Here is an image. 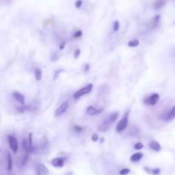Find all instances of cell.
Returning a JSON list of instances; mask_svg holds the SVG:
<instances>
[{
	"label": "cell",
	"instance_id": "11",
	"mask_svg": "<svg viewBox=\"0 0 175 175\" xmlns=\"http://www.w3.org/2000/svg\"><path fill=\"white\" fill-rule=\"evenodd\" d=\"M33 145L31 144L29 142V140L28 139H23L22 140V147H23V149H25V151L26 152H28V153H30L31 151H32V149H33Z\"/></svg>",
	"mask_w": 175,
	"mask_h": 175
},
{
	"label": "cell",
	"instance_id": "21",
	"mask_svg": "<svg viewBox=\"0 0 175 175\" xmlns=\"http://www.w3.org/2000/svg\"><path fill=\"white\" fill-rule=\"evenodd\" d=\"M145 170L147 172H149V174H158L160 173V169L159 168H155V169H148L145 167Z\"/></svg>",
	"mask_w": 175,
	"mask_h": 175
},
{
	"label": "cell",
	"instance_id": "23",
	"mask_svg": "<svg viewBox=\"0 0 175 175\" xmlns=\"http://www.w3.org/2000/svg\"><path fill=\"white\" fill-rule=\"evenodd\" d=\"M130 173V169H128V168H123V169H121L120 171V175H126L127 174H129Z\"/></svg>",
	"mask_w": 175,
	"mask_h": 175
},
{
	"label": "cell",
	"instance_id": "30",
	"mask_svg": "<svg viewBox=\"0 0 175 175\" xmlns=\"http://www.w3.org/2000/svg\"><path fill=\"white\" fill-rule=\"evenodd\" d=\"M89 68H90V65H86V68H85V70H86V71H88V69H89Z\"/></svg>",
	"mask_w": 175,
	"mask_h": 175
},
{
	"label": "cell",
	"instance_id": "16",
	"mask_svg": "<svg viewBox=\"0 0 175 175\" xmlns=\"http://www.w3.org/2000/svg\"><path fill=\"white\" fill-rule=\"evenodd\" d=\"M42 70L40 69V68H37L36 70H35V72H34V77H35V79H36V80L37 81H39V80H41V79H42Z\"/></svg>",
	"mask_w": 175,
	"mask_h": 175
},
{
	"label": "cell",
	"instance_id": "2",
	"mask_svg": "<svg viewBox=\"0 0 175 175\" xmlns=\"http://www.w3.org/2000/svg\"><path fill=\"white\" fill-rule=\"evenodd\" d=\"M92 87H93L92 84H89L87 86H86L85 87L78 90V91L73 94V98H74V99H79V98H81L82 96H85V95H86L88 93H90V92L91 91V90H92Z\"/></svg>",
	"mask_w": 175,
	"mask_h": 175
},
{
	"label": "cell",
	"instance_id": "9",
	"mask_svg": "<svg viewBox=\"0 0 175 175\" xmlns=\"http://www.w3.org/2000/svg\"><path fill=\"white\" fill-rule=\"evenodd\" d=\"M118 117H119V113L118 112H114L111 115H109V116L103 122H105L106 124H108V125L110 126V124H112L113 122H115L116 120Z\"/></svg>",
	"mask_w": 175,
	"mask_h": 175
},
{
	"label": "cell",
	"instance_id": "28",
	"mask_svg": "<svg viewBox=\"0 0 175 175\" xmlns=\"http://www.w3.org/2000/svg\"><path fill=\"white\" fill-rule=\"evenodd\" d=\"M82 32L81 31H77L75 33H74V35H73V37L74 38H80V37H81L82 36Z\"/></svg>",
	"mask_w": 175,
	"mask_h": 175
},
{
	"label": "cell",
	"instance_id": "18",
	"mask_svg": "<svg viewBox=\"0 0 175 175\" xmlns=\"http://www.w3.org/2000/svg\"><path fill=\"white\" fill-rule=\"evenodd\" d=\"M165 1L164 0H156L155 4H154V9L155 10H159L162 6H164Z\"/></svg>",
	"mask_w": 175,
	"mask_h": 175
},
{
	"label": "cell",
	"instance_id": "1",
	"mask_svg": "<svg viewBox=\"0 0 175 175\" xmlns=\"http://www.w3.org/2000/svg\"><path fill=\"white\" fill-rule=\"evenodd\" d=\"M129 113H130V111L129 110H127L126 113H125V115H124V116L123 118L117 123V126H116V131L117 132H121V131H123L127 127V126H128V118H129Z\"/></svg>",
	"mask_w": 175,
	"mask_h": 175
},
{
	"label": "cell",
	"instance_id": "24",
	"mask_svg": "<svg viewBox=\"0 0 175 175\" xmlns=\"http://www.w3.org/2000/svg\"><path fill=\"white\" fill-rule=\"evenodd\" d=\"M120 28V22L118 21H116L115 23H114V31L115 32H117Z\"/></svg>",
	"mask_w": 175,
	"mask_h": 175
},
{
	"label": "cell",
	"instance_id": "26",
	"mask_svg": "<svg viewBox=\"0 0 175 175\" xmlns=\"http://www.w3.org/2000/svg\"><path fill=\"white\" fill-rule=\"evenodd\" d=\"M82 3H83V1H82V0H78V1H76V3H75V7H76L77 9H79V8H80V7L82 6Z\"/></svg>",
	"mask_w": 175,
	"mask_h": 175
},
{
	"label": "cell",
	"instance_id": "17",
	"mask_svg": "<svg viewBox=\"0 0 175 175\" xmlns=\"http://www.w3.org/2000/svg\"><path fill=\"white\" fill-rule=\"evenodd\" d=\"M28 155H29V153L26 152V153L22 156V157L21 158V161H20L21 166H25V165L27 164L28 160Z\"/></svg>",
	"mask_w": 175,
	"mask_h": 175
},
{
	"label": "cell",
	"instance_id": "22",
	"mask_svg": "<svg viewBox=\"0 0 175 175\" xmlns=\"http://www.w3.org/2000/svg\"><path fill=\"white\" fill-rule=\"evenodd\" d=\"M133 148H134L135 149H142L144 148V145H143L142 143L138 142V143H137V144L134 145Z\"/></svg>",
	"mask_w": 175,
	"mask_h": 175
},
{
	"label": "cell",
	"instance_id": "3",
	"mask_svg": "<svg viewBox=\"0 0 175 175\" xmlns=\"http://www.w3.org/2000/svg\"><path fill=\"white\" fill-rule=\"evenodd\" d=\"M160 100V95L158 93H153L152 95L147 97L144 100V102L148 105H156Z\"/></svg>",
	"mask_w": 175,
	"mask_h": 175
},
{
	"label": "cell",
	"instance_id": "25",
	"mask_svg": "<svg viewBox=\"0 0 175 175\" xmlns=\"http://www.w3.org/2000/svg\"><path fill=\"white\" fill-rule=\"evenodd\" d=\"M98 138H99V137H98V134L93 133V134L91 135V140H92L93 142H97V141L98 140Z\"/></svg>",
	"mask_w": 175,
	"mask_h": 175
},
{
	"label": "cell",
	"instance_id": "8",
	"mask_svg": "<svg viewBox=\"0 0 175 175\" xmlns=\"http://www.w3.org/2000/svg\"><path fill=\"white\" fill-rule=\"evenodd\" d=\"M36 174H37V175H48L49 174V171L44 165L40 164L37 167Z\"/></svg>",
	"mask_w": 175,
	"mask_h": 175
},
{
	"label": "cell",
	"instance_id": "13",
	"mask_svg": "<svg viewBox=\"0 0 175 175\" xmlns=\"http://www.w3.org/2000/svg\"><path fill=\"white\" fill-rule=\"evenodd\" d=\"M143 156H144V154H143V153H141V152H137V153H135V154H133V155L131 156L130 160H131V162H138V161H139V160L143 158Z\"/></svg>",
	"mask_w": 175,
	"mask_h": 175
},
{
	"label": "cell",
	"instance_id": "12",
	"mask_svg": "<svg viewBox=\"0 0 175 175\" xmlns=\"http://www.w3.org/2000/svg\"><path fill=\"white\" fill-rule=\"evenodd\" d=\"M149 147L154 151H160L161 149V146L160 145V144L158 142H156V141H154V140L149 142Z\"/></svg>",
	"mask_w": 175,
	"mask_h": 175
},
{
	"label": "cell",
	"instance_id": "20",
	"mask_svg": "<svg viewBox=\"0 0 175 175\" xmlns=\"http://www.w3.org/2000/svg\"><path fill=\"white\" fill-rule=\"evenodd\" d=\"M140 44V42H139V40L138 39H132L131 41H129L128 42V46L129 47H137V46H138Z\"/></svg>",
	"mask_w": 175,
	"mask_h": 175
},
{
	"label": "cell",
	"instance_id": "19",
	"mask_svg": "<svg viewBox=\"0 0 175 175\" xmlns=\"http://www.w3.org/2000/svg\"><path fill=\"white\" fill-rule=\"evenodd\" d=\"M159 20H160V15H156V16H154L152 18V20H151V25H152L153 28H156L157 26V24L159 22Z\"/></svg>",
	"mask_w": 175,
	"mask_h": 175
},
{
	"label": "cell",
	"instance_id": "27",
	"mask_svg": "<svg viewBox=\"0 0 175 175\" xmlns=\"http://www.w3.org/2000/svg\"><path fill=\"white\" fill-rule=\"evenodd\" d=\"M80 55V49H77V50L74 51V58H79Z\"/></svg>",
	"mask_w": 175,
	"mask_h": 175
},
{
	"label": "cell",
	"instance_id": "29",
	"mask_svg": "<svg viewBox=\"0 0 175 175\" xmlns=\"http://www.w3.org/2000/svg\"><path fill=\"white\" fill-rule=\"evenodd\" d=\"M74 130L76 131H82L84 129H83V127H79V126H75L74 127Z\"/></svg>",
	"mask_w": 175,
	"mask_h": 175
},
{
	"label": "cell",
	"instance_id": "7",
	"mask_svg": "<svg viewBox=\"0 0 175 175\" xmlns=\"http://www.w3.org/2000/svg\"><path fill=\"white\" fill-rule=\"evenodd\" d=\"M102 110H103V109H98L97 108H95V107H93V106H89L87 107V109H86V114L89 115V116H96V115H98V114H99V113H101Z\"/></svg>",
	"mask_w": 175,
	"mask_h": 175
},
{
	"label": "cell",
	"instance_id": "4",
	"mask_svg": "<svg viewBox=\"0 0 175 175\" xmlns=\"http://www.w3.org/2000/svg\"><path fill=\"white\" fill-rule=\"evenodd\" d=\"M8 140H9V145H10V149H11L14 153H16V152L18 151V147H19L17 139L15 138V136L10 135Z\"/></svg>",
	"mask_w": 175,
	"mask_h": 175
},
{
	"label": "cell",
	"instance_id": "14",
	"mask_svg": "<svg viewBox=\"0 0 175 175\" xmlns=\"http://www.w3.org/2000/svg\"><path fill=\"white\" fill-rule=\"evenodd\" d=\"M175 118V105L171 109V110H170V112L165 117V120H167V121H169V120H174Z\"/></svg>",
	"mask_w": 175,
	"mask_h": 175
},
{
	"label": "cell",
	"instance_id": "10",
	"mask_svg": "<svg viewBox=\"0 0 175 175\" xmlns=\"http://www.w3.org/2000/svg\"><path fill=\"white\" fill-rule=\"evenodd\" d=\"M51 165L55 167H62L64 165V160L61 157H57L51 160Z\"/></svg>",
	"mask_w": 175,
	"mask_h": 175
},
{
	"label": "cell",
	"instance_id": "6",
	"mask_svg": "<svg viewBox=\"0 0 175 175\" xmlns=\"http://www.w3.org/2000/svg\"><path fill=\"white\" fill-rule=\"evenodd\" d=\"M12 97L18 102H20L21 104L25 103V96L22 93H21L19 91H13L12 92Z\"/></svg>",
	"mask_w": 175,
	"mask_h": 175
},
{
	"label": "cell",
	"instance_id": "5",
	"mask_svg": "<svg viewBox=\"0 0 175 175\" xmlns=\"http://www.w3.org/2000/svg\"><path fill=\"white\" fill-rule=\"evenodd\" d=\"M68 108V101H65V102H62V103L59 106L58 108L57 109V110H56V112H55V116L58 117L60 116H62V115H63V114L67 111Z\"/></svg>",
	"mask_w": 175,
	"mask_h": 175
},
{
	"label": "cell",
	"instance_id": "15",
	"mask_svg": "<svg viewBox=\"0 0 175 175\" xmlns=\"http://www.w3.org/2000/svg\"><path fill=\"white\" fill-rule=\"evenodd\" d=\"M13 168V160H12V156L10 153L7 154V169L9 171H11Z\"/></svg>",
	"mask_w": 175,
	"mask_h": 175
}]
</instances>
